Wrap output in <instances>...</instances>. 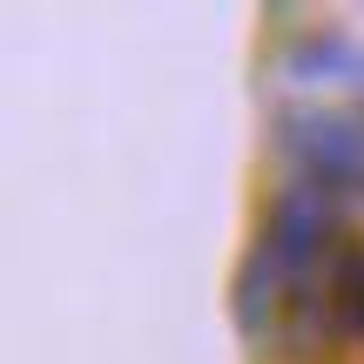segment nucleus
<instances>
[{
	"label": "nucleus",
	"mask_w": 364,
	"mask_h": 364,
	"mask_svg": "<svg viewBox=\"0 0 364 364\" xmlns=\"http://www.w3.org/2000/svg\"><path fill=\"white\" fill-rule=\"evenodd\" d=\"M284 156L304 169L311 189H364V115L344 108H297L284 115Z\"/></svg>",
	"instance_id": "obj_2"
},
{
	"label": "nucleus",
	"mask_w": 364,
	"mask_h": 364,
	"mask_svg": "<svg viewBox=\"0 0 364 364\" xmlns=\"http://www.w3.org/2000/svg\"><path fill=\"white\" fill-rule=\"evenodd\" d=\"M324 243H331V196L311 189V182L284 189V196L270 203V223H263L257 257H250L243 290H236V297H243V331H263L290 290L311 284V270H317V257H324Z\"/></svg>",
	"instance_id": "obj_1"
}]
</instances>
